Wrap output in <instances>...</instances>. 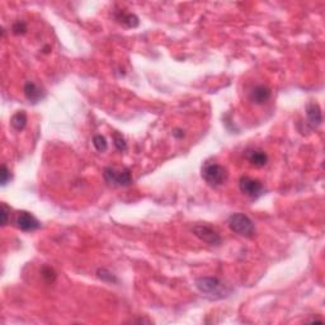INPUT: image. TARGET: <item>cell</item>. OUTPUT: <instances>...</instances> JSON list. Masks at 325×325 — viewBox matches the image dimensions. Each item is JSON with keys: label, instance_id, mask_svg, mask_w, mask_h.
Here are the masks:
<instances>
[{"label": "cell", "instance_id": "cell-3", "mask_svg": "<svg viewBox=\"0 0 325 325\" xmlns=\"http://www.w3.org/2000/svg\"><path fill=\"white\" fill-rule=\"evenodd\" d=\"M202 177L210 186L218 187L228 180L229 173L225 167L217 162H206L202 168Z\"/></svg>", "mask_w": 325, "mask_h": 325}, {"label": "cell", "instance_id": "cell-11", "mask_svg": "<svg viewBox=\"0 0 325 325\" xmlns=\"http://www.w3.org/2000/svg\"><path fill=\"white\" fill-rule=\"evenodd\" d=\"M306 116H308V121L311 129H316L323 122V114H321V109L318 103H310L306 106Z\"/></svg>", "mask_w": 325, "mask_h": 325}, {"label": "cell", "instance_id": "cell-8", "mask_svg": "<svg viewBox=\"0 0 325 325\" xmlns=\"http://www.w3.org/2000/svg\"><path fill=\"white\" fill-rule=\"evenodd\" d=\"M23 93H25L27 100H29L31 103H33V105L41 102V100L46 97L45 90L33 82L26 83L25 87H23Z\"/></svg>", "mask_w": 325, "mask_h": 325}, {"label": "cell", "instance_id": "cell-20", "mask_svg": "<svg viewBox=\"0 0 325 325\" xmlns=\"http://www.w3.org/2000/svg\"><path fill=\"white\" fill-rule=\"evenodd\" d=\"M9 215H10V209L5 204H2V225L5 226L9 221Z\"/></svg>", "mask_w": 325, "mask_h": 325}, {"label": "cell", "instance_id": "cell-7", "mask_svg": "<svg viewBox=\"0 0 325 325\" xmlns=\"http://www.w3.org/2000/svg\"><path fill=\"white\" fill-rule=\"evenodd\" d=\"M15 226L22 231H34L41 228V222L31 212L21 211L15 217Z\"/></svg>", "mask_w": 325, "mask_h": 325}, {"label": "cell", "instance_id": "cell-16", "mask_svg": "<svg viewBox=\"0 0 325 325\" xmlns=\"http://www.w3.org/2000/svg\"><path fill=\"white\" fill-rule=\"evenodd\" d=\"M113 143L118 151H125L127 149L126 140H125V137L122 136V134H119V132H114L113 134Z\"/></svg>", "mask_w": 325, "mask_h": 325}, {"label": "cell", "instance_id": "cell-13", "mask_svg": "<svg viewBox=\"0 0 325 325\" xmlns=\"http://www.w3.org/2000/svg\"><path fill=\"white\" fill-rule=\"evenodd\" d=\"M10 125H12V127L15 131H23L26 125H27V114H26V112L18 111L17 113L13 114L12 119H10Z\"/></svg>", "mask_w": 325, "mask_h": 325}, {"label": "cell", "instance_id": "cell-18", "mask_svg": "<svg viewBox=\"0 0 325 325\" xmlns=\"http://www.w3.org/2000/svg\"><path fill=\"white\" fill-rule=\"evenodd\" d=\"M12 32L14 34H18V36H19V34H25L26 32H27V25H26L23 21H17V22L13 25Z\"/></svg>", "mask_w": 325, "mask_h": 325}, {"label": "cell", "instance_id": "cell-10", "mask_svg": "<svg viewBox=\"0 0 325 325\" xmlns=\"http://www.w3.org/2000/svg\"><path fill=\"white\" fill-rule=\"evenodd\" d=\"M245 158L255 168H263L268 162V155L263 150H259V149H249V150H247L245 151Z\"/></svg>", "mask_w": 325, "mask_h": 325}, {"label": "cell", "instance_id": "cell-14", "mask_svg": "<svg viewBox=\"0 0 325 325\" xmlns=\"http://www.w3.org/2000/svg\"><path fill=\"white\" fill-rule=\"evenodd\" d=\"M41 276L42 278L47 282V283H54V282L56 281L57 274H56L54 268H51L50 266H44V267L41 268Z\"/></svg>", "mask_w": 325, "mask_h": 325}, {"label": "cell", "instance_id": "cell-1", "mask_svg": "<svg viewBox=\"0 0 325 325\" xmlns=\"http://www.w3.org/2000/svg\"><path fill=\"white\" fill-rule=\"evenodd\" d=\"M196 287L199 292L212 298H224L231 294L230 287L226 286L217 277H199L196 279Z\"/></svg>", "mask_w": 325, "mask_h": 325}, {"label": "cell", "instance_id": "cell-12", "mask_svg": "<svg viewBox=\"0 0 325 325\" xmlns=\"http://www.w3.org/2000/svg\"><path fill=\"white\" fill-rule=\"evenodd\" d=\"M116 19L129 28H136L138 26L137 15L132 14V13H125V12L116 13Z\"/></svg>", "mask_w": 325, "mask_h": 325}, {"label": "cell", "instance_id": "cell-2", "mask_svg": "<svg viewBox=\"0 0 325 325\" xmlns=\"http://www.w3.org/2000/svg\"><path fill=\"white\" fill-rule=\"evenodd\" d=\"M228 225L231 231L244 238H253L255 234V225L252 218L245 214H233L228 218Z\"/></svg>", "mask_w": 325, "mask_h": 325}, {"label": "cell", "instance_id": "cell-15", "mask_svg": "<svg viewBox=\"0 0 325 325\" xmlns=\"http://www.w3.org/2000/svg\"><path fill=\"white\" fill-rule=\"evenodd\" d=\"M93 145H94V148L97 149V151H99V153H105L108 148L107 140H106L105 136L102 135H95L94 137H93Z\"/></svg>", "mask_w": 325, "mask_h": 325}, {"label": "cell", "instance_id": "cell-6", "mask_svg": "<svg viewBox=\"0 0 325 325\" xmlns=\"http://www.w3.org/2000/svg\"><path fill=\"white\" fill-rule=\"evenodd\" d=\"M193 233L199 240L205 241V243H207L209 245H212V247H217L222 241L220 234L216 230H214L211 226L196 225L193 228Z\"/></svg>", "mask_w": 325, "mask_h": 325}, {"label": "cell", "instance_id": "cell-4", "mask_svg": "<svg viewBox=\"0 0 325 325\" xmlns=\"http://www.w3.org/2000/svg\"><path fill=\"white\" fill-rule=\"evenodd\" d=\"M103 177H105L106 182L112 186H117V187H127L132 183L131 172L127 168L117 170L113 167H107L103 172Z\"/></svg>", "mask_w": 325, "mask_h": 325}, {"label": "cell", "instance_id": "cell-21", "mask_svg": "<svg viewBox=\"0 0 325 325\" xmlns=\"http://www.w3.org/2000/svg\"><path fill=\"white\" fill-rule=\"evenodd\" d=\"M173 136L177 138H183L185 137V131H183L182 129H175L174 131H173Z\"/></svg>", "mask_w": 325, "mask_h": 325}, {"label": "cell", "instance_id": "cell-9", "mask_svg": "<svg viewBox=\"0 0 325 325\" xmlns=\"http://www.w3.org/2000/svg\"><path fill=\"white\" fill-rule=\"evenodd\" d=\"M272 95V90L270 89V88L267 87V85H257V87H254L252 89V92L249 93V99L250 102L254 103V105H265V103H267L268 100H270Z\"/></svg>", "mask_w": 325, "mask_h": 325}, {"label": "cell", "instance_id": "cell-19", "mask_svg": "<svg viewBox=\"0 0 325 325\" xmlns=\"http://www.w3.org/2000/svg\"><path fill=\"white\" fill-rule=\"evenodd\" d=\"M0 175H2V186H7V183L12 179L10 170L8 169V167L5 164L2 165V172H0Z\"/></svg>", "mask_w": 325, "mask_h": 325}, {"label": "cell", "instance_id": "cell-5", "mask_svg": "<svg viewBox=\"0 0 325 325\" xmlns=\"http://www.w3.org/2000/svg\"><path fill=\"white\" fill-rule=\"evenodd\" d=\"M239 188L243 192L245 196L250 197V198H258L265 193V187L262 183L258 179L250 177H241L239 180Z\"/></svg>", "mask_w": 325, "mask_h": 325}, {"label": "cell", "instance_id": "cell-17", "mask_svg": "<svg viewBox=\"0 0 325 325\" xmlns=\"http://www.w3.org/2000/svg\"><path fill=\"white\" fill-rule=\"evenodd\" d=\"M97 274H98V277H99V278L105 282H109V283H116L117 282V278L114 277V274L111 273V272L107 271V270H105V268H100V270H98Z\"/></svg>", "mask_w": 325, "mask_h": 325}]
</instances>
